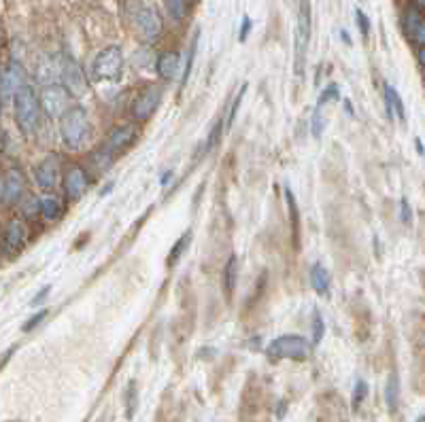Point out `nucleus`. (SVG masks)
<instances>
[{
  "label": "nucleus",
  "mask_w": 425,
  "mask_h": 422,
  "mask_svg": "<svg viewBox=\"0 0 425 422\" xmlns=\"http://www.w3.org/2000/svg\"><path fill=\"white\" fill-rule=\"evenodd\" d=\"M60 136L66 148L81 151L92 139V124L83 107H70L60 119Z\"/></svg>",
  "instance_id": "1"
},
{
  "label": "nucleus",
  "mask_w": 425,
  "mask_h": 422,
  "mask_svg": "<svg viewBox=\"0 0 425 422\" xmlns=\"http://www.w3.org/2000/svg\"><path fill=\"white\" fill-rule=\"evenodd\" d=\"M41 98L36 96V92L30 85H23L15 98H13V115H15V124L19 128V132L23 136H32L38 128L41 121Z\"/></svg>",
  "instance_id": "2"
},
{
  "label": "nucleus",
  "mask_w": 425,
  "mask_h": 422,
  "mask_svg": "<svg viewBox=\"0 0 425 422\" xmlns=\"http://www.w3.org/2000/svg\"><path fill=\"white\" fill-rule=\"evenodd\" d=\"M135 139H137L135 126H120V128L111 130L107 141L103 142V146L94 153V163L100 170H107L115 161V157H120L135 142Z\"/></svg>",
  "instance_id": "3"
},
{
  "label": "nucleus",
  "mask_w": 425,
  "mask_h": 422,
  "mask_svg": "<svg viewBox=\"0 0 425 422\" xmlns=\"http://www.w3.org/2000/svg\"><path fill=\"white\" fill-rule=\"evenodd\" d=\"M313 352V342L304 340L302 335L289 333V335H281L275 337L268 346H266V357L271 361H306Z\"/></svg>",
  "instance_id": "4"
},
{
  "label": "nucleus",
  "mask_w": 425,
  "mask_h": 422,
  "mask_svg": "<svg viewBox=\"0 0 425 422\" xmlns=\"http://www.w3.org/2000/svg\"><path fill=\"white\" fill-rule=\"evenodd\" d=\"M124 68V53L117 45L105 47L92 62V77L96 81H115Z\"/></svg>",
  "instance_id": "5"
},
{
  "label": "nucleus",
  "mask_w": 425,
  "mask_h": 422,
  "mask_svg": "<svg viewBox=\"0 0 425 422\" xmlns=\"http://www.w3.org/2000/svg\"><path fill=\"white\" fill-rule=\"evenodd\" d=\"M310 43V2L302 0L298 11V23H295V72L302 75L306 64V51Z\"/></svg>",
  "instance_id": "6"
},
{
  "label": "nucleus",
  "mask_w": 425,
  "mask_h": 422,
  "mask_svg": "<svg viewBox=\"0 0 425 422\" xmlns=\"http://www.w3.org/2000/svg\"><path fill=\"white\" fill-rule=\"evenodd\" d=\"M28 85L26 83V70L19 62L11 60L4 68H2V77H0V96H2V107H9V102H13L15 94Z\"/></svg>",
  "instance_id": "7"
},
{
  "label": "nucleus",
  "mask_w": 425,
  "mask_h": 422,
  "mask_svg": "<svg viewBox=\"0 0 425 422\" xmlns=\"http://www.w3.org/2000/svg\"><path fill=\"white\" fill-rule=\"evenodd\" d=\"M73 96L68 94V90L64 87V85H49V87H45L43 90V94H41V107H43V111L47 113V117H51V119H62L64 117V113L70 109V104H68V100H70Z\"/></svg>",
  "instance_id": "8"
},
{
  "label": "nucleus",
  "mask_w": 425,
  "mask_h": 422,
  "mask_svg": "<svg viewBox=\"0 0 425 422\" xmlns=\"http://www.w3.org/2000/svg\"><path fill=\"white\" fill-rule=\"evenodd\" d=\"M135 28H137V32H139L142 40L155 43L162 36L164 21H162L159 13L153 6H139L135 11Z\"/></svg>",
  "instance_id": "9"
},
{
  "label": "nucleus",
  "mask_w": 425,
  "mask_h": 422,
  "mask_svg": "<svg viewBox=\"0 0 425 422\" xmlns=\"http://www.w3.org/2000/svg\"><path fill=\"white\" fill-rule=\"evenodd\" d=\"M62 85L68 90L73 98H81L88 94V79L83 75V68L70 55L62 58Z\"/></svg>",
  "instance_id": "10"
},
{
  "label": "nucleus",
  "mask_w": 425,
  "mask_h": 422,
  "mask_svg": "<svg viewBox=\"0 0 425 422\" xmlns=\"http://www.w3.org/2000/svg\"><path fill=\"white\" fill-rule=\"evenodd\" d=\"M26 198V176L21 170L11 168L4 172L2 176V185H0V200L4 206L11 204H19Z\"/></svg>",
  "instance_id": "11"
},
{
  "label": "nucleus",
  "mask_w": 425,
  "mask_h": 422,
  "mask_svg": "<svg viewBox=\"0 0 425 422\" xmlns=\"http://www.w3.org/2000/svg\"><path fill=\"white\" fill-rule=\"evenodd\" d=\"M162 102V87L159 85H147L139 92V96L132 102V117L137 121H147Z\"/></svg>",
  "instance_id": "12"
},
{
  "label": "nucleus",
  "mask_w": 425,
  "mask_h": 422,
  "mask_svg": "<svg viewBox=\"0 0 425 422\" xmlns=\"http://www.w3.org/2000/svg\"><path fill=\"white\" fill-rule=\"evenodd\" d=\"M26 240H28V227L23 221L19 219H13L6 223L4 227V234H2V253L6 257H15L23 251L26 247Z\"/></svg>",
  "instance_id": "13"
},
{
  "label": "nucleus",
  "mask_w": 425,
  "mask_h": 422,
  "mask_svg": "<svg viewBox=\"0 0 425 422\" xmlns=\"http://www.w3.org/2000/svg\"><path fill=\"white\" fill-rule=\"evenodd\" d=\"M34 180L43 191H53L60 183V161L58 157L49 155L34 166Z\"/></svg>",
  "instance_id": "14"
},
{
  "label": "nucleus",
  "mask_w": 425,
  "mask_h": 422,
  "mask_svg": "<svg viewBox=\"0 0 425 422\" xmlns=\"http://www.w3.org/2000/svg\"><path fill=\"white\" fill-rule=\"evenodd\" d=\"M88 187H90V178H88L85 170L81 166H73L66 172V176H64V193H66V198L70 202H77V200H81L85 195Z\"/></svg>",
  "instance_id": "15"
},
{
  "label": "nucleus",
  "mask_w": 425,
  "mask_h": 422,
  "mask_svg": "<svg viewBox=\"0 0 425 422\" xmlns=\"http://www.w3.org/2000/svg\"><path fill=\"white\" fill-rule=\"evenodd\" d=\"M60 79H62V58H49V55H45L36 64V81L41 85L49 87V85H58Z\"/></svg>",
  "instance_id": "16"
},
{
  "label": "nucleus",
  "mask_w": 425,
  "mask_h": 422,
  "mask_svg": "<svg viewBox=\"0 0 425 422\" xmlns=\"http://www.w3.org/2000/svg\"><path fill=\"white\" fill-rule=\"evenodd\" d=\"M404 30L411 36L413 43L419 47H425V15L419 11V6H411L404 15Z\"/></svg>",
  "instance_id": "17"
},
{
  "label": "nucleus",
  "mask_w": 425,
  "mask_h": 422,
  "mask_svg": "<svg viewBox=\"0 0 425 422\" xmlns=\"http://www.w3.org/2000/svg\"><path fill=\"white\" fill-rule=\"evenodd\" d=\"M385 109H387V115L389 119H398V121H406V109H404V102L400 98V94L396 92L394 85H385Z\"/></svg>",
  "instance_id": "18"
},
{
  "label": "nucleus",
  "mask_w": 425,
  "mask_h": 422,
  "mask_svg": "<svg viewBox=\"0 0 425 422\" xmlns=\"http://www.w3.org/2000/svg\"><path fill=\"white\" fill-rule=\"evenodd\" d=\"M179 64H181L179 53H174V51H166V53H162V55L157 58L155 68H157V75H159L162 79L172 81V79L179 75Z\"/></svg>",
  "instance_id": "19"
},
{
  "label": "nucleus",
  "mask_w": 425,
  "mask_h": 422,
  "mask_svg": "<svg viewBox=\"0 0 425 422\" xmlns=\"http://www.w3.org/2000/svg\"><path fill=\"white\" fill-rule=\"evenodd\" d=\"M285 200H287V210H289V225H291V240L293 247L300 249V210H298V202L295 195L289 187H285Z\"/></svg>",
  "instance_id": "20"
},
{
  "label": "nucleus",
  "mask_w": 425,
  "mask_h": 422,
  "mask_svg": "<svg viewBox=\"0 0 425 422\" xmlns=\"http://www.w3.org/2000/svg\"><path fill=\"white\" fill-rule=\"evenodd\" d=\"M62 215H64V206H62V202H60L58 198L47 195V198L41 200V217H43L45 221H49V223L60 221Z\"/></svg>",
  "instance_id": "21"
},
{
  "label": "nucleus",
  "mask_w": 425,
  "mask_h": 422,
  "mask_svg": "<svg viewBox=\"0 0 425 422\" xmlns=\"http://www.w3.org/2000/svg\"><path fill=\"white\" fill-rule=\"evenodd\" d=\"M330 284H332V278H330L327 270L321 264H313V268H310V286L319 295H327L330 293Z\"/></svg>",
  "instance_id": "22"
},
{
  "label": "nucleus",
  "mask_w": 425,
  "mask_h": 422,
  "mask_svg": "<svg viewBox=\"0 0 425 422\" xmlns=\"http://www.w3.org/2000/svg\"><path fill=\"white\" fill-rule=\"evenodd\" d=\"M236 281H238V259L236 255H232L224 268V293H226V299H232V293L236 288Z\"/></svg>",
  "instance_id": "23"
},
{
  "label": "nucleus",
  "mask_w": 425,
  "mask_h": 422,
  "mask_svg": "<svg viewBox=\"0 0 425 422\" xmlns=\"http://www.w3.org/2000/svg\"><path fill=\"white\" fill-rule=\"evenodd\" d=\"M385 401H387V408H389L392 414L398 412V406H400V380H398V374H392L389 380H387Z\"/></svg>",
  "instance_id": "24"
},
{
  "label": "nucleus",
  "mask_w": 425,
  "mask_h": 422,
  "mask_svg": "<svg viewBox=\"0 0 425 422\" xmlns=\"http://www.w3.org/2000/svg\"><path fill=\"white\" fill-rule=\"evenodd\" d=\"M191 236H194V234H191V229H187V232H185V234L174 242V247H172V249H170V253H168V266H170V268H172V266H177V264H179V259L185 255V251H187V249H189V244H191Z\"/></svg>",
  "instance_id": "25"
},
{
  "label": "nucleus",
  "mask_w": 425,
  "mask_h": 422,
  "mask_svg": "<svg viewBox=\"0 0 425 422\" xmlns=\"http://www.w3.org/2000/svg\"><path fill=\"white\" fill-rule=\"evenodd\" d=\"M19 208L23 212L26 219H34L41 215V200L36 195H26L21 202H19Z\"/></svg>",
  "instance_id": "26"
},
{
  "label": "nucleus",
  "mask_w": 425,
  "mask_h": 422,
  "mask_svg": "<svg viewBox=\"0 0 425 422\" xmlns=\"http://www.w3.org/2000/svg\"><path fill=\"white\" fill-rule=\"evenodd\" d=\"M166 2V11L174 21H181L187 13V0H164Z\"/></svg>",
  "instance_id": "27"
},
{
  "label": "nucleus",
  "mask_w": 425,
  "mask_h": 422,
  "mask_svg": "<svg viewBox=\"0 0 425 422\" xmlns=\"http://www.w3.org/2000/svg\"><path fill=\"white\" fill-rule=\"evenodd\" d=\"M325 335V323L319 310L313 312V346H319Z\"/></svg>",
  "instance_id": "28"
},
{
  "label": "nucleus",
  "mask_w": 425,
  "mask_h": 422,
  "mask_svg": "<svg viewBox=\"0 0 425 422\" xmlns=\"http://www.w3.org/2000/svg\"><path fill=\"white\" fill-rule=\"evenodd\" d=\"M330 100H340V90H338V85L336 83H330L323 92H321V96H319V100H317V109H323Z\"/></svg>",
  "instance_id": "29"
},
{
  "label": "nucleus",
  "mask_w": 425,
  "mask_h": 422,
  "mask_svg": "<svg viewBox=\"0 0 425 422\" xmlns=\"http://www.w3.org/2000/svg\"><path fill=\"white\" fill-rule=\"evenodd\" d=\"M196 49H198V34L194 36L191 40V47L187 51V64H185V70H183V79H181V85L185 87L187 81H189V75H191V66H194V58H196Z\"/></svg>",
  "instance_id": "30"
},
{
  "label": "nucleus",
  "mask_w": 425,
  "mask_h": 422,
  "mask_svg": "<svg viewBox=\"0 0 425 422\" xmlns=\"http://www.w3.org/2000/svg\"><path fill=\"white\" fill-rule=\"evenodd\" d=\"M245 92H247V83L241 87V92H238V96H236V100L232 102V107H230V113H228V119H226V124H228V128L234 124V119H236V113H238V109H241V102H243V98H245Z\"/></svg>",
  "instance_id": "31"
},
{
  "label": "nucleus",
  "mask_w": 425,
  "mask_h": 422,
  "mask_svg": "<svg viewBox=\"0 0 425 422\" xmlns=\"http://www.w3.org/2000/svg\"><path fill=\"white\" fill-rule=\"evenodd\" d=\"M323 128H325V124H323L321 109H315V113H313V121H310V132H313V136H315V139H321Z\"/></svg>",
  "instance_id": "32"
},
{
  "label": "nucleus",
  "mask_w": 425,
  "mask_h": 422,
  "mask_svg": "<svg viewBox=\"0 0 425 422\" xmlns=\"http://www.w3.org/2000/svg\"><path fill=\"white\" fill-rule=\"evenodd\" d=\"M366 395H368V384L364 380H357L355 391H353V410H357L362 406V401L366 399Z\"/></svg>",
  "instance_id": "33"
},
{
  "label": "nucleus",
  "mask_w": 425,
  "mask_h": 422,
  "mask_svg": "<svg viewBox=\"0 0 425 422\" xmlns=\"http://www.w3.org/2000/svg\"><path fill=\"white\" fill-rule=\"evenodd\" d=\"M355 19H357V23H360L362 36H368V34H370V19H368V15H366L362 9H355Z\"/></svg>",
  "instance_id": "34"
},
{
  "label": "nucleus",
  "mask_w": 425,
  "mask_h": 422,
  "mask_svg": "<svg viewBox=\"0 0 425 422\" xmlns=\"http://www.w3.org/2000/svg\"><path fill=\"white\" fill-rule=\"evenodd\" d=\"M221 128H224V121L219 119L215 126H213V130H211V134H209V141H206V151L209 148H213L215 144H217V141H219V136H221Z\"/></svg>",
  "instance_id": "35"
},
{
  "label": "nucleus",
  "mask_w": 425,
  "mask_h": 422,
  "mask_svg": "<svg viewBox=\"0 0 425 422\" xmlns=\"http://www.w3.org/2000/svg\"><path fill=\"white\" fill-rule=\"evenodd\" d=\"M45 316H47V310L36 312L32 318H28V320L23 323V327H21V329H23V331H32L34 327H38V323H41V320H45Z\"/></svg>",
  "instance_id": "36"
},
{
  "label": "nucleus",
  "mask_w": 425,
  "mask_h": 422,
  "mask_svg": "<svg viewBox=\"0 0 425 422\" xmlns=\"http://www.w3.org/2000/svg\"><path fill=\"white\" fill-rule=\"evenodd\" d=\"M400 217H402V223L404 225H411L413 223V210H411V204L406 200L400 202Z\"/></svg>",
  "instance_id": "37"
},
{
  "label": "nucleus",
  "mask_w": 425,
  "mask_h": 422,
  "mask_svg": "<svg viewBox=\"0 0 425 422\" xmlns=\"http://www.w3.org/2000/svg\"><path fill=\"white\" fill-rule=\"evenodd\" d=\"M137 412V384H130L128 389V418Z\"/></svg>",
  "instance_id": "38"
},
{
  "label": "nucleus",
  "mask_w": 425,
  "mask_h": 422,
  "mask_svg": "<svg viewBox=\"0 0 425 422\" xmlns=\"http://www.w3.org/2000/svg\"><path fill=\"white\" fill-rule=\"evenodd\" d=\"M249 30H251V19H249V17H243V26H241V40H245V38H247Z\"/></svg>",
  "instance_id": "39"
},
{
  "label": "nucleus",
  "mask_w": 425,
  "mask_h": 422,
  "mask_svg": "<svg viewBox=\"0 0 425 422\" xmlns=\"http://www.w3.org/2000/svg\"><path fill=\"white\" fill-rule=\"evenodd\" d=\"M47 295H49V286L41 288V293H38V295H36V297L32 299V303H30V305H38V303H41V301H43V299L47 297Z\"/></svg>",
  "instance_id": "40"
},
{
  "label": "nucleus",
  "mask_w": 425,
  "mask_h": 422,
  "mask_svg": "<svg viewBox=\"0 0 425 422\" xmlns=\"http://www.w3.org/2000/svg\"><path fill=\"white\" fill-rule=\"evenodd\" d=\"M417 60H419V64L425 68V47H421L419 49V53H417Z\"/></svg>",
  "instance_id": "41"
},
{
  "label": "nucleus",
  "mask_w": 425,
  "mask_h": 422,
  "mask_svg": "<svg viewBox=\"0 0 425 422\" xmlns=\"http://www.w3.org/2000/svg\"><path fill=\"white\" fill-rule=\"evenodd\" d=\"M170 178H172V172H168V174H164V176H162V185H166V183H168V180H170Z\"/></svg>",
  "instance_id": "42"
},
{
  "label": "nucleus",
  "mask_w": 425,
  "mask_h": 422,
  "mask_svg": "<svg viewBox=\"0 0 425 422\" xmlns=\"http://www.w3.org/2000/svg\"><path fill=\"white\" fill-rule=\"evenodd\" d=\"M417 151H419L421 155H424V153H425V148H424V146H421V142H419V141H417Z\"/></svg>",
  "instance_id": "43"
},
{
  "label": "nucleus",
  "mask_w": 425,
  "mask_h": 422,
  "mask_svg": "<svg viewBox=\"0 0 425 422\" xmlns=\"http://www.w3.org/2000/svg\"><path fill=\"white\" fill-rule=\"evenodd\" d=\"M417 4H419V6H424V9H425V0H417Z\"/></svg>",
  "instance_id": "44"
},
{
  "label": "nucleus",
  "mask_w": 425,
  "mask_h": 422,
  "mask_svg": "<svg viewBox=\"0 0 425 422\" xmlns=\"http://www.w3.org/2000/svg\"><path fill=\"white\" fill-rule=\"evenodd\" d=\"M424 83H425V72H424Z\"/></svg>",
  "instance_id": "45"
}]
</instances>
